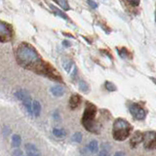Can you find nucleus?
I'll return each mask as SVG.
<instances>
[{"label": "nucleus", "instance_id": "obj_29", "mask_svg": "<svg viewBox=\"0 0 156 156\" xmlns=\"http://www.w3.org/2000/svg\"><path fill=\"white\" fill-rule=\"evenodd\" d=\"M54 118H55V119H58V114L57 113V112H55V113H54Z\"/></svg>", "mask_w": 156, "mask_h": 156}, {"label": "nucleus", "instance_id": "obj_13", "mask_svg": "<svg viewBox=\"0 0 156 156\" xmlns=\"http://www.w3.org/2000/svg\"><path fill=\"white\" fill-rule=\"evenodd\" d=\"M32 113L35 117H39L41 113V105L38 101H32Z\"/></svg>", "mask_w": 156, "mask_h": 156}, {"label": "nucleus", "instance_id": "obj_7", "mask_svg": "<svg viewBox=\"0 0 156 156\" xmlns=\"http://www.w3.org/2000/svg\"><path fill=\"white\" fill-rule=\"evenodd\" d=\"M12 38V30L9 24L0 22V42H7Z\"/></svg>", "mask_w": 156, "mask_h": 156}, {"label": "nucleus", "instance_id": "obj_21", "mask_svg": "<svg viewBox=\"0 0 156 156\" xmlns=\"http://www.w3.org/2000/svg\"><path fill=\"white\" fill-rule=\"evenodd\" d=\"M79 89L83 93H88L89 92V86L85 81H80L79 82Z\"/></svg>", "mask_w": 156, "mask_h": 156}, {"label": "nucleus", "instance_id": "obj_25", "mask_svg": "<svg viewBox=\"0 0 156 156\" xmlns=\"http://www.w3.org/2000/svg\"><path fill=\"white\" fill-rule=\"evenodd\" d=\"M88 4H89V6L93 9H97L98 8V4L94 1V0H87Z\"/></svg>", "mask_w": 156, "mask_h": 156}, {"label": "nucleus", "instance_id": "obj_30", "mask_svg": "<svg viewBox=\"0 0 156 156\" xmlns=\"http://www.w3.org/2000/svg\"><path fill=\"white\" fill-rule=\"evenodd\" d=\"M155 21H156V10H155Z\"/></svg>", "mask_w": 156, "mask_h": 156}, {"label": "nucleus", "instance_id": "obj_10", "mask_svg": "<svg viewBox=\"0 0 156 156\" xmlns=\"http://www.w3.org/2000/svg\"><path fill=\"white\" fill-rule=\"evenodd\" d=\"M26 148V154L27 156H41V153L39 149L36 147V145H34L33 144L28 143L24 146Z\"/></svg>", "mask_w": 156, "mask_h": 156}, {"label": "nucleus", "instance_id": "obj_19", "mask_svg": "<svg viewBox=\"0 0 156 156\" xmlns=\"http://www.w3.org/2000/svg\"><path fill=\"white\" fill-rule=\"evenodd\" d=\"M71 140L73 141H75V143H77V144H80L82 141V134L80 133V132H76V133H74L72 135Z\"/></svg>", "mask_w": 156, "mask_h": 156}, {"label": "nucleus", "instance_id": "obj_23", "mask_svg": "<svg viewBox=\"0 0 156 156\" xmlns=\"http://www.w3.org/2000/svg\"><path fill=\"white\" fill-rule=\"evenodd\" d=\"M118 54H119V56L121 58H128V56H129V52L127 51L125 48H122L120 51L118 50Z\"/></svg>", "mask_w": 156, "mask_h": 156}, {"label": "nucleus", "instance_id": "obj_22", "mask_svg": "<svg viewBox=\"0 0 156 156\" xmlns=\"http://www.w3.org/2000/svg\"><path fill=\"white\" fill-rule=\"evenodd\" d=\"M99 156H109V148H105L104 144L102 145V148L99 152Z\"/></svg>", "mask_w": 156, "mask_h": 156}, {"label": "nucleus", "instance_id": "obj_6", "mask_svg": "<svg viewBox=\"0 0 156 156\" xmlns=\"http://www.w3.org/2000/svg\"><path fill=\"white\" fill-rule=\"evenodd\" d=\"M129 111L131 112L132 116L136 120H144L146 116L145 110L138 104H131L129 105Z\"/></svg>", "mask_w": 156, "mask_h": 156}, {"label": "nucleus", "instance_id": "obj_16", "mask_svg": "<svg viewBox=\"0 0 156 156\" xmlns=\"http://www.w3.org/2000/svg\"><path fill=\"white\" fill-rule=\"evenodd\" d=\"M53 135L57 136V138H63V136H66V132L62 129V128H54L53 129Z\"/></svg>", "mask_w": 156, "mask_h": 156}, {"label": "nucleus", "instance_id": "obj_4", "mask_svg": "<svg viewBox=\"0 0 156 156\" xmlns=\"http://www.w3.org/2000/svg\"><path fill=\"white\" fill-rule=\"evenodd\" d=\"M15 97H16L18 100L22 101L24 107H26L27 111L30 115H33V113H32V101H30L31 100L30 95L24 90H19L15 93Z\"/></svg>", "mask_w": 156, "mask_h": 156}, {"label": "nucleus", "instance_id": "obj_2", "mask_svg": "<svg viewBox=\"0 0 156 156\" xmlns=\"http://www.w3.org/2000/svg\"><path fill=\"white\" fill-rule=\"evenodd\" d=\"M96 114H97V107L90 102H87L84 113L82 116V125L84 128L91 132L93 134H99L100 127L96 122Z\"/></svg>", "mask_w": 156, "mask_h": 156}, {"label": "nucleus", "instance_id": "obj_18", "mask_svg": "<svg viewBox=\"0 0 156 156\" xmlns=\"http://www.w3.org/2000/svg\"><path fill=\"white\" fill-rule=\"evenodd\" d=\"M55 1L60 5V6L65 10V11H68V10L70 9V7H69V5H68V3H67V1L66 0H55Z\"/></svg>", "mask_w": 156, "mask_h": 156}, {"label": "nucleus", "instance_id": "obj_1", "mask_svg": "<svg viewBox=\"0 0 156 156\" xmlns=\"http://www.w3.org/2000/svg\"><path fill=\"white\" fill-rule=\"evenodd\" d=\"M16 58L20 65L31 69L42 60L35 49L27 43H23L19 46L16 52Z\"/></svg>", "mask_w": 156, "mask_h": 156}, {"label": "nucleus", "instance_id": "obj_11", "mask_svg": "<svg viewBox=\"0 0 156 156\" xmlns=\"http://www.w3.org/2000/svg\"><path fill=\"white\" fill-rule=\"evenodd\" d=\"M81 104V97L77 94H74L69 99V107L71 109H76Z\"/></svg>", "mask_w": 156, "mask_h": 156}, {"label": "nucleus", "instance_id": "obj_5", "mask_svg": "<svg viewBox=\"0 0 156 156\" xmlns=\"http://www.w3.org/2000/svg\"><path fill=\"white\" fill-rule=\"evenodd\" d=\"M144 146L147 150L156 149V132H146L144 134Z\"/></svg>", "mask_w": 156, "mask_h": 156}, {"label": "nucleus", "instance_id": "obj_12", "mask_svg": "<svg viewBox=\"0 0 156 156\" xmlns=\"http://www.w3.org/2000/svg\"><path fill=\"white\" fill-rule=\"evenodd\" d=\"M50 91L52 93V95L55 97H62V96H63V94H65V88L61 85L53 86Z\"/></svg>", "mask_w": 156, "mask_h": 156}, {"label": "nucleus", "instance_id": "obj_20", "mask_svg": "<svg viewBox=\"0 0 156 156\" xmlns=\"http://www.w3.org/2000/svg\"><path fill=\"white\" fill-rule=\"evenodd\" d=\"M105 89L108 91V92H114V91H116L115 85L113 84V83L109 82V81H106L105 83Z\"/></svg>", "mask_w": 156, "mask_h": 156}, {"label": "nucleus", "instance_id": "obj_17", "mask_svg": "<svg viewBox=\"0 0 156 156\" xmlns=\"http://www.w3.org/2000/svg\"><path fill=\"white\" fill-rule=\"evenodd\" d=\"M51 9L54 11V13H55V15H57V16H58V17H61V18H62V19H65V20H68V18H67V16L65 14V13H62V11H60L58 9H57L56 7H54L53 5H51Z\"/></svg>", "mask_w": 156, "mask_h": 156}, {"label": "nucleus", "instance_id": "obj_15", "mask_svg": "<svg viewBox=\"0 0 156 156\" xmlns=\"http://www.w3.org/2000/svg\"><path fill=\"white\" fill-rule=\"evenodd\" d=\"M88 149L91 153H96L98 149H99V144H98V141L96 140H91L89 144H88Z\"/></svg>", "mask_w": 156, "mask_h": 156}, {"label": "nucleus", "instance_id": "obj_14", "mask_svg": "<svg viewBox=\"0 0 156 156\" xmlns=\"http://www.w3.org/2000/svg\"><path fill=\"white\" fill-rule=\"evenodd\" d=\"M22 144V138L21 136L18 134H15L12 136V146L15 148L20 147V145Z\"/></svg>", "mask_w": 156, "mask_h": 156}, {"label": "nucleus", "instance_id": "obj_28", "mask_svg": "<svg viewBox=\"0 0 156 156\" xmlns=\"http://www.w3.org/2000/svg\"><path fill=\"white\" fill-rule=\"evenodd\" d=\"M62 44H63V46H66V47H69L70 46V43L68 41H63Z\"/></svg>", "mask_w": 156, "mask_h": 156}, {"label": "nucleus", "instance_id": "obj_3", "mask_svg": "<svg viewBox=\"0 0 156 156\" xmlns=\"http://www.w3.org/2000/svg\"><path fill=\"white\" fill-rule=\"evenodd\" d=\"M132 126L126 120L118 118L114 121L112 127V136L117 141H123L130 136Z\"/></svg>", "mask_w": 156, "mask_h": 156}, {"label": "nucleus", "instance_id": "obj_8", "mask_svg": "<svg viewBox=\"0 0 156 156\" xmlns=\"http://www.w3.org/2000/svg\"><path fill=\"white\" fill-rule=\"evenodd\" d=\"M62 66H63V68H65V70L66 72H70L71 73L72 77H74L76 75L77 69H76V66H74V63H73L72 61L67 60V58L63 60L62 61Z\"/></svg>", "mask_w": 156, "mask_h": 156}, {"label": "nucleus", "instance_id": "obj_24", "mask_svg": "<svg viewBox=\"0 0 156 156\" xmlns=\"http://www.w3.org/2000/svg\"><path fill=\"white\" fill-rule=\"evenodd\" d=\"M13 156H24L23 155V150L22 149H20L19 147L16 148L14 151H13V153H12Z\"/></svg>", "mask_w": 156, "mask_h": 156}, {"label": "nucleus", "instance_id": "obj_26", "mask_svg": "<svg viewBox=\"0 0 156 156\" xmlns=\"http://www.w3.org/2000/svg\"><path fill=\"white\" fill-rule=\"evenodd\" d=\"M127 1H128L132 6H139L140 5V0H127Z\"/></svg>", "mask_w": 156, "mask_h": 156}, {"label": "nucleus", "instance_id": "obj_9", "mask_svg": "<svg viewBox=\"0 0 156 156\" xmlns=\"http://www.w3.org/2000/svg\"><path fill=\"white\" fill-rule=\"evenodd\" d=\"M143 140H144V134L140 133V132H135L130 140V145L133 148H136L143 141Z\"/></svg>", "mask_w": 156, "mask_h": 156}, {"label": "nucleus", "instance_id": "obj_27", "mask_svg": "<svg viewBox=\"0 0 156 156\" xmlns=\"http://www.w3.org/2000/svg\"><path fill=\"white\" fill-rule=\"evenodd\" d=\"M114 156H125L124 152H122V151H117V152L114 154Z\"/></svg>", "mask_w": 156, "mask_h": 156}]
</instances>
